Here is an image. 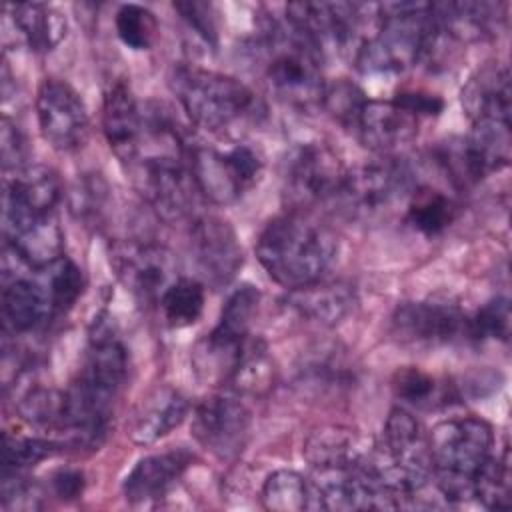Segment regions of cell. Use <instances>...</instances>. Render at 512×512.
<instances>
[{
	"instance_id": "bcb514c9",
	"label": "cell",
	"mask_w": 512,
	"mask_h": 512,
	"mask_svg": "<svg viewBox=\"0 0 512 512\" xmlns=\"http://www.w3.org/2000/svg\"><path fill=\"white\" fill-rule=\"evenodd\" d=\"M40 492L36 484L22 474V470H6L2 474V506L6 510H34L38 508Z\"/></svg>"
},
{
	"instance_id": "5b68a950",
	"label": "cell",
	"mask_w": 512,
	"mask_h": 512,
	"mask_svg": "<svg viewBox=\"0 0 512 512\" xmlns=\"http://www.w3.org/2000/svg\"><path fill=\"white\" fill-rule=\"evenodd\" d=\"M264 80L272 94L298 110L320 106L326 80L322 56L288 22H270L258 40Z\"/></svg>"
},
{
	"instance_id": "ba28073f",
	"label": "cell",
	"mask_w": 512,
	"mask_h": 512,
	"mask_svg": "<svg viewBox=\"0 0 512 512\" xmlns=\"http://www.w3.org/2000/svg\"><path fill=\"white\" fill-rule=\"evenodd\" d=\"M286 22L324 58L360 46L366 28L376 26V4L356 2H292Z\"/></svg>"
},
{
	"instance_id": "ffe728a7",
	"label": "cell",
	"mask_w": 512,
	"mask_h": 512,
	"mask_svg": "<svg viewBox=\"0 0 512 512\" xmlns=\"http://www.w3.org/2000/svg\"><path fill=\"white\" fill-rule=\"evenodd\" d=\"M194 454L186 448L164 450L140 458L122 482L130 504H148L164 498L192 466Z\"/></svg>"
},
{
	"instance_id": "484cf974",
	"label": "cell",
	"mask_w": 512,
	"mask_h": 512,
	"mask_svg": "<svg viewBox=\"0 0 512 512\" xmlns=\"http://www.w3.org/2000/svg\"><path fill=\"white\" fill-rule=\"evenodd\" d=\"M372 442L350 426H322L314 430L302 448L312 470L360 464L370 456Z\"/></svg>"
},
{
	"instance_id": "6da1fadb",
	"label": "cell",
	"mask_w": 512,
	"mask_h": 512,
	"mask_svg": "<svg viewBox=\"0 0 512 512\" xmlns=\"http://www.w3.org/2000/svg\"><path fill=\"white\" fill-rule=\"evenodd\" d=\"M254 250L276 284L298 290L322 280L336 256V240L324 226L292 210L266 222Z\"/></svg>"
},
{
	"instance_id": "60d3db41",
	"label": "cell",
	"mask_w": 512,
	"mask_h": 512,
	"mask_svg": "<svg viewBox=\"0 0 512 512\" xmlns=\"http://www.w3.org/2000/svg\"><path fill=\"white\" fill-rule=\"evenodd\" d=\"M392 390L398 400L418 408L432 406L438 398H442L436 378L418 366L398 368L392 376Z\"/></svg>"
},
{
	"instance_id": "e575fe53",
	"label": "cell",
	"mask_w": 512,
	"mask_h": 512,
	"mask_svg": "<svg viewBox=\"0 0 512 512\" xmlns=\"http://www.w3.org/2000/svg\"><path fill=\"white\" fill-rule=\"evenodd\" d=\"M472 498H476L484 508L506 510L510 506V458L508 448L504 452L492 454L474 478Z\"/></svg>"
},
{
	"instance_id": "836d02e7",
	"label": "cell",
	"mask_w": 512,
	"mask_h": 512,
	"mask_svg": "<svg viewBox=\"0 0 512 512\" xmlns=\"http://www.w3.org/2000/svg\"><path fill=\"white\" fill-rule=\"evenodd\" d=\"M204 302L206 290L202 280L186 276L176 278L158 300L162 316L170 328H186L198 322Z\"/></svg>"
},
{
	"instance_id": "1f68e13d",
	"label": "cell",
	"mask_w": 512,
	"mask_h": 512,
	"mask_svg": "<svg viewBox=\"0 0 512 512\" xmlns=\"http://www.w3.org/2000/svg\"><path fill=\"white\" fill-rule=\"evenodd\" d=\"M276 380V368L268 354L266 344L260 338H248L242 356L228 378V390L240 398L266 396Z\"/></svg>"
},
{
	"instance_id": "3957f363",
	"label": "cell",
	"mask_w": 512,
	"mask_h": 512,
	"mask_svg": "<svg viewBox=\"0 0 512 512\" xmlns=\"http://www.w3.org/2000/svg\"><path fill=\"white\" fill-rule=\"evenodd\" d=\"M168 84L186 116L206 132H224L264 112L244 82L222 72L180 64L170 70Z\"/></svg>"
},
{
	"instance_id": "8992f818",
	"label": "cell",
	"mask_w": 512,
	"mask_h": 512,
	"mask_svg": "<svg viewBox=\"0 0 512 512\" xmlns=\"http://www.w3.org/2000/svg\"><path fill=\"white\" fill-rule=\"evenodd\" d=\"M430 438L434 474L442 496L450 502L472 498L474 478L494 454V430L480 416H456L438 422Z\"/></svg>"
},
{
	"instance_id": "f1b7e54d",
	"label": "cell",
	"mask_w": 512,
	"mask_h": 512,
	"mask_svg": "<svg viewBox=\"0 0 512 512\" xmlns=\"http://www.w3.org/2000/svg\"><path fill=\"white\" fill-rule=\"evenodd\" d=\"M12 24L24 44L34 52L54 50L68 34L66 16L54 6L40 2L10 4Z\"/></svg>"
},
{
	"instance_id": "4fadbf2b",
	"label": "cell",
	"mask_w": 512,
	"mask_h": 512,
	"mask_svg": "<svg viewBox=\"0 0 512 512\" xmlns=\"http://www.w3.org/2000/svg\"><path fill=\"white\" fill-rule=\"evenodd\" d=\"M252 414L234 392H218L200 400L192 414V436L218 460H234L246 446Z\"/></svg>"
},
{
	"instance_id": "2e32d148",
	"label": "cell",
	"mask_w": 512,
	"mask_h": 512,
	"mask_svg": "<svg viewBox=\"0 0 512 512\" xmlns=\"http://www.w3.org/2000/svg\"><path fill=\"white\" fill-rule=\"evenodd\" d=\"M392 332L410 344H452L470 338V318L448 300H410L396 306Z\"/></svg>"
},
{
	"instance_id": "83f0119b",
	"label": "cell",
	"mask_w": 512,
	"mask_h": 512,
	"mask_svg": "<svg viewBox=\"0 0 512 512\" xmlns=\"http://www.w3.org/2000/svg\"><path fill=\"white\" fill-rule=\"evenodd\" d=\"M2 312L6 324L14 332H30L54 316L44 282L32 278H14L12 282H6L2 292Z\"/></svg>"
},
{
	"instance_id": "d590c367",
	"label": "cell",
	"mask_w": 512,
	"mask_h": 512,
	"mask_svg": "<svg viewBox=\"0 0 512 512\" xmlns=\"http://www.w3.org/2000/svg\"><path fill=\"white\" fill-rule=\"evenodd\" d=\"M260 304V290L252 284H242L226 298L218 324L214 330L234 340H246L250 336V326Z\"/></svg>"
},
{
	"instance_id": "7dc6e473",
	"label": "cell",
	"mask_w": 512,
	"mask_h": 512,
	"mask_svg": "<svg viewBox=\"0 0 512 512\" xmlns=\"http://www.w3.org/2000/svg\"><path fill=\"white\" fill-rule=\"evenodd\" d=\"M106 186L100 178H82L72 188V210L78 216H92L104 202Z\"/></svg>"
},
{
	"instance_id": "f6af8a7d",
	"label": "cell",
	"mask_w": 512,
	"mask_h": 512,
	"mask_svg": "<svg viewBox=\"0 0 512 512\" xmlns=\"http://www.w3.org/2000/svg\"><path fill=\"white\" fill-rule=\"evenodd\" d=\"M0 156H2V168L4 174L16 172L24 166H28V142L20 126L8 118L2 116L0 122Z\"/></svg>"
},
{
	"instance_id": "e0dca14e",
	"label": "cell",
	"mask_w": 512,
	"mask_h": 512,
	"mask_svg": "<svg viewBox=\"0 0 512 512\" xmlns=\"http://www.w3.org/2000/svg\"><path fill=\"white\" fill-rule=\"evenodd\" d=\"M6 248L32 270H46L64 256V234L54 212L4 206Z\"/></svg>"
},
{
	"instance_id": "9a60e30c",
	"label": "cell",
	"mask_w": 512,
	"mask_h": 512,
	"mask_svg": "<svg viewBox=\"0 0 512 512\" xmlns=\"http://www.w3.org/2000/svg\"><path fill=\"white\" fill-rule=\"evenodd\" d=\"M190 250L204 286H228L244 264L242 244L234 226L216 214H202L192 222Z\"/></svg>"
},
{
	"instance_id": "b9f144b4",
	"label": "cell",
	"mask_w": 512,
	"mask_h": 512,
	"mask_svg": "<svg viewBox=\"0 0 512 512\" xmlns=\"http://www.w3.org/2000/svg\"><path fill=\"white\" fill-rule=\"evenodd\" d=\"M60 442L42 436H18L4 434V468L26 470L38 462L54 456L60 450Z\"/></svg>"
},
{
	"instance_id": "ac0fdd59",
	"label": "cell",
	"mask_w": 512,
	"mask_h": 512,
	"mask_svg": "<svg viewBox=\"0 0 512 512\" xmlns=\"http://www.w3.org/2000/svg\"><path fill=\"white\" fill-rule=\"evenodd\" d=\"M102 130L114 156L122 164H132L146 142L148 116L126 82H114L102 104Z\"/></svg>"
},
{
	"instance_id": "681fc988",
	"label": "cell",
	"mask_w": 512,
	"mask_h": 512,
	"mask_svg": "<svg viewBox=\"0 0 512 512\" xmlns=\"http://www.w3.org/2000/svg\"><path fill=\"white\" fill-rule=\"evenodd\" d=\"M394 98L420 118L438 116L444 108L442 98L426 90H404V92H398Z\"/></svg>"
},
{
	"instance_id": "52a82bcc",
	"label": "cell",
	"mask_w": 512,
	"mask_h": 512,
	"mask_svg": "<svg viewBox=\"0 0 512 512\" xmlns=\"http://www.w3.org/2000/svg\"><path fill=\"white\" fill-rule=\"evenodd\" d=\"M184 158H188V148L182 138L160 136L150 140L128 166L140 196L168 222L184 218L194 204L196 184Z\"/></svg>"
},
{
	"instance_id": "7a4b0ae2",
	"label": "cell",
	"mask_w": 512,
	"mask_h": 512,
	"mask_svg": "<svg viewBox=\"0 0 512 512\" xmlns=\"http://www.w3.org/2000/svg\"><path fill=\"white\" fill-rule=\"evenodd\" d=\"M432 36V4H376V26L356 48L354 62L364 74H400L424 60Z\"/></svg>"
},
{
	"instance_id": "9c48e42d",
	"label": "cell",
	"mask_w": 512,
	"mask_h": 512,
	"mask_svg": "<svg viewBox=\"0 0 512 512\" xmlns=\"http://www.w3.org/2000/svg\"><path fill=\"white\" fill-rule=\"evenodd\" d=\"M188 164L196 190L218 206L240 200L256 186L264 170L262 156L242 142L224 150L198 142L188 148Z\"/></svg>"
},
{
	"instance_id": "ab89813d",
	"label": "cell",
	"mask_w": 512,
	"mask_h": 512,
	"mask_svg": "<svg viewBox=\"0 0 512 512\" xmlns=\"http://www.w3.org/2000/svg\"><path fill=\"white\" fill-rule=\"evenodd\" d=\"M366 102H368V98L358 84H354L352 80H346V78H336V80L326 82L322 100H320V108H324L344 128L354 130L356 120Z\"/></svg>"
},
{
	"instance_id": "4316f807",
	"label": "cell",
	"mask_w": 512,
	"mask_h": 512,
	"mask_svg": "<svg viewBox=\"0 0 512 512\" xmlns=\"http://www.w3.org/2000/svg\"><path fill=\"white\" fill-rule=\"evenodd\" d=\"M62 198L58 174L48 166H24L4 178V206L28 212H54Z\"/></svg>"
},
{
	"instance_id": "d4e9b609",
	"label": "cell",
	"mask_w": 512,
	"mask_h": 512,
	"mask_svg": "<svg viewBox=\"0 0 512 512\" xmlns=\"http://www.w3.org/2000/svg\"><path fill=\"white\" fill-rule=\"evenodd\" d=\"M286 304L304 320L320 326H336L358 306L354 286L348 282H314L298 290H288Z\"/></svg>"
},
{
	"instance_id": "ee69618b",
	"label": "cell",
	"mask_w": 512,
	"mask_h": 512,
	"mask_svg": "<svg viewBox=\"0 0 512 512\" xmlns=\"http://www.w3.org/2000/svg\"><path fill=\"white\" fill-rule=\"evenodd\" d=\"M174 10L180 14L182 22L194 36L206 44L210 50L218 46V28H216V18H214V8L212 4L206 2H176Z\"/></svg>"
},
{
	"instance_id": "277c9868",
	"label": "cell",
	"mask_w": 512,
	"mask_h": 512,
	"mask_svg": "<svg viewBox=\"0 0 512 512\" xmlns=\"http://www.w3.org/2000/svg\"><path fill=\"white\" fill-rule=\"evenodd\" d=\"M368 464L400 506L432 480L430 438L410 410L396 406L388 412L382 436L372 442Z\"/></svg>"
},
{
	"instance_id": "c3c4849f",
	"label": "cell",
	"mask_w": 512,
	"mask_h": 512,
	"mask_svg": "<svg viewBox=\"0 0 512 512\" xmlns=\"http://www.w3.org/2000/svg\"><path fill=\"white\" fill-rule=\"evenodd\" d=\"M86 486L84 474L76 468H60L50 476V490L58 500H76Z\"/></svg>"
},
{
	"instance_id": "4dcf8cb0",
	"label": "cell",
	"mask_w": 512,
	"mask_h": 512,
	"mask_svg": "<svg viewBox=\"0 0 512 512\" xmlns=\"http://www.w3.org/2000/svg\"><path fill=\"white\" fill-rule=\"evenodd\" d=\"M246 340H234L216 330L206 334L192 350L196 376L206 384H226L242 356Z\"/></svg>"
},
{
	"instance_id": "74e56055",
	"label": "cell",
	"mask_w": 512,
	"mask_h": 512,
	"mask_svg": "<svg viewBox=\"0 0 512 512\" xmlns=\"http://www.w3.org/2000/svg\"><path fill=\"white\" fill-rule=\"evenodd\" d=\"M64 390L30 386L18 400V412L38 428L62 432L64 426Z\"/></svg>"
},
{
	"instance_id": "8fae6325",
	"label": "cell",
	"mask_w": 512,
	"mask_h": 512,
	"mask_svg": "<svg viewBox=\"0 0 512 512\" xmlns=\"http://www.w3.org/2000/svg\"><path fill=\"white\" fill-rule=\"evenodd\" d=\"M410 182V170L404 162L394 156H380L346 170L338 200L350 216L370 220L408 194Z\"/></svg>"
},
{
	"instance_id": "7c38bea8",
	"label": "cell",
	"mask_w": 512,
	"mask_h": 512,
	"mask_svg": "<svg viewBox=\"0 0 512 512\" xmlns=\"http://www.w3.org/2000/svg\"><path fill=\"white\" fill-rule=\"evenodd\" d=\"M108 256L120 284L140 302H158L166 288L180 278L176 256L156 242L114 240Z\"/></svg>"
},
{
	"instance_id": "5bb4252c",
	"label": "cell",
	"mask_w": 512,
	"mask_h": 512,
	"mask_svg": "<svg viewBox=\"0 0 512 512\" xmlns=\"http://www.w3.org/2000/svg\"><path fill=\"white\" fill-rule=\"evenodd\" d=\"M36 118L42 138L58 152L82 148L90 118L82 96L60 78H44L36 92Z\"/></svg>"
},
{
	"instance_id": "cb8c5ba5",
	"label": "cell",
	"mask_w": 512,
	"mask_h": 512,
	"mask_svg": "<svg viewBox=\"0 0 512 512\" xmlns=\"http://www.w3.org/2000/svg\"><path fill=\"white\" fill-rule=\"evenodd\" d=\"M188 412L190 402L180 390L158 386L136 406L128 436L134 444L150 446L176 430L186 420Z\"/></svg>"
},
{
	"instance_id": "44dd1931",
	"label": "cell",
	"mask_w": 512,
	"mask_h": 512,
	"mask_svg": "<svg viewBox=\"0 0 512 512\" xmlns=\"http://www.w3.org/2000/svg\"><path fill=\"white\" fill-rule=\"evenodd\" d=\"M434 24L444 38L454 42H482L494 38L506 20L500 2H442L432 4Z\"/></svg>"
},
{
	"instance_id": "7402d4cb",
	"label": "cell",
	"mask_w": 512,
	"mask_h": 512,
	"mask_svg": "<svg viewBox=\"0 0 512 512\" xmlns=\"http://www.w3.org/2000/svg\"><path fill=\"white\" fill-rule=\"evenodd\" d=\"M470 186L510 164V120L472 122L468 136L458 138Z\"/></svg>"
},
{
	"instance_id": "8d00e7d4",
	"label": "cell",
	"mask_w": 512,
	"mask_h": 512,
	"mask_svg": "<svg viewBox=\"0 0 512 512\" xmlns=\"http://www.w3.org/2000/svg\"><path fill=\"white\" fill-rule=\"evenodd\" d=\"M42 272H46L44 286L52 302V312L54 314L68 312L78 302V298L86 288V278L82 268L68 256H62Z\"/></svg>"
},
{
	"instance_id": "f35d334b",
	"label": "cell",
	"mask_w": 512,
	"mask_h": 512,
	"mask_svg": "<svg viewBox=\"0 0 512 512\" xmlns=\"http://www.w3.org/2000/svg\"><path fill=\"white\" fill-rule=\"evenodd\" d=\"M120 42L132 50H148L158 38V18L140 4H122L114 16Z\"/></svg>"
},
{
	"instance_id": "d6986e66",
	"label": "cell",
	"mask_w": 512,
	"mask_h": 512,
	"mask_svg": "<svg viewBox=\"0 0 512 512\" xmlns=\"http://www.w3.org/2000/svg\"><path fill=\"white\" fill-rule=\"evenodd\" d=\"M420 120V116H416L396 98H368L356 120L354 134L372 152L380 156H390L418 136Z\"/></svg>"
},
{
	"instance_id": "30bf717a",
	"label": "cell",
	"mask_w": 512,
	"mask_h": 512,
	"mask_svg": "<svg viewBox=\"0 0 512 512\" xmlns=\"http://www.w3.org/2000/svg\"><path fill=\"white\" fill-rule=\"evenodd\" d=\"M346 170L330 144L322 140L298 142L286 152L282 162L284 200L294 212L338 200Z\"/></svg>"
},
{
	"instance_id": "603a6c76",
	"label": "cell",
	"mask_w": 512,
	"mask_h": 512,
	"mask_svg": "<svg viewBox=\"0 0 512 512\" xmlns=\"http://www.w3.org/2000/svg\"><path fill=\"white\" fill-rule=\"evenodd\" d=\"M510 72L502 62L482 64L462 86L460 102L470 122L510 120Z\"/></svg>"
},
{
	"instance_id": "7bdbcfd3",
	"label": "cell",
	"mask_w": 512,
	"mask_h": 512,
	"mask_svg": "<svg viewBox=\"0 0 512 512\" xmlns=\"http://www.w3.org/2000/svg\"><path fill=\"white\" fill-rule=\"evenodd\" d=\"M510 336V300L496 296L484 302L470 318V338L508 342Z\"/></svg>"
},
{
	"instance_id": "f546056e",
	"label": "cell",
	"mask_w": 512,
	"mask_h": 512,
	"mask_svg": "<svg viewBox=\"0 0 512 512\" xmlns=\"http://www.w3.org/2000/svg\"><path fill=\"white\" fill-rule=\"evenodd\" d=\"M458 202L434 186H416L408 192L406 224L422 236H438L458 218Z\"/></svg>"
},
{
	"instance_id": "d6a6232c",
	"label": "cell",
	"mask_w": 512,
	"mask_h": 512,
	"mask_svg": "<svg viewBox=\"0 0 512 512\" xmlns=\"http://www.w3.org/2000/svg\"><path fill=\"white\" fill-rule=\"evenodd\" d=\"M260 502L272 512L314 510V492L310 478L296 470L280 468L268 474L260 490Z\"/></svg>"
}]
</instances>
